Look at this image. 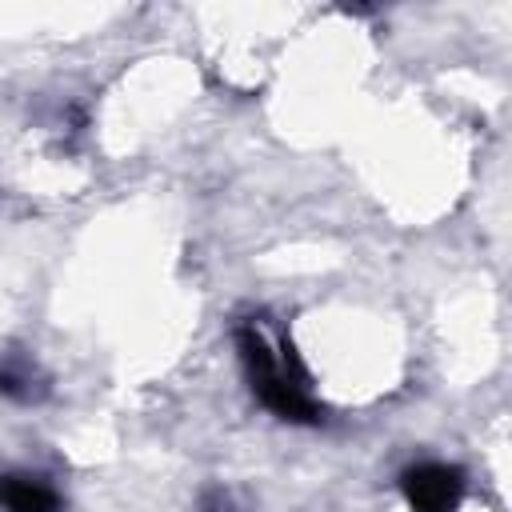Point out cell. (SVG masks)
<instances>
[{"label": "cell", "mask_w": 512, "mask_h": 512, "mask_svg": "<svg viewBox=\"0 0 512 512\" xmlns=\"http://www.w3.org/2000/svg\"><path fill=\"white\" fill-rule=\"evenodd\" d=\"M4 512H60V496L36 476H0Z\"/></svg>", "instance_id": "3"}, {"label": "cell", "mask_w": 512, "mask_h": 512, "mask_svg": "<svg viewBox=\"0 0 512 512\" xmlns=\"http://www.w3.org/2000/svg\"><path fill=\"white\" fill-rule=\"evenodd\" d=\"M236 348H240L248 384L268 412H276L288 424H316L320 420V404L308 396V372H304L292 340H280V356H276L268 336L256 324H244L236 332Z\"/></svg>", "instance_id": "1"}, {"label": "cell", "mask_w": 512, "mask_h": 512, "mask_svg": "<svg viewBox=\"0 0 512 512\" xmlns=\"http://www.w3.org/2000/svg\"><path fill=\"white\" fill-rule=\"evenodd\" d=\"M412 512H456L464 500V472L456 464H416L400 476Z\"/></svg>", "instance_id": "2"}]
</instances>
